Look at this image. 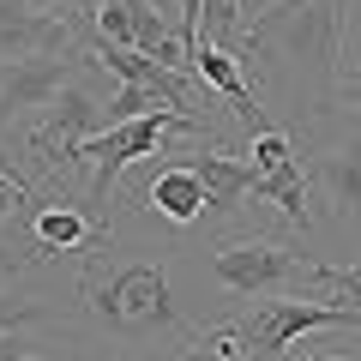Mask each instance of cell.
I'll use <instances>...</instances> for the list:
<instances>
[{
	"label": "cell",
	"instance_id": "obj_1",
	"mask_svg": "<svg viewBox=\"0 0 361 361\" xmlns=\"http://www.w3.org/2000/svg\"><path fill=\"white\" fill-rule=\"evenodd\" d=\"M343 13L349 0H271L241 30V66H259L265 109L307 121L343 97Z\"/></svg>",
	"mask_w": 361,
	"mask_h": 361
},
{
	"label": "cell",
	"instance_id": "obj_2",
	"mask_svg": "<svg viewBox=\"0 0 361 361\" xmlns=\"http://www.w3.org/2000/svg\"><path fill=\"white\" fill-rule=\"evenodd\" d=\"M211 271L235 301H265V295H325L331 289V265L307 259L301 247L277 241V235H229L211 247Z\"/></svg>",
	"mask_w": 361,
	"mask_h": 361
},
{
	"label": "cell",
	"instance_id": "obj_3",
	"mask_svg": "<svg viewBox=\"0 0 361 361\" xmlns=\"http://www.w3.org/2000/svg\"><path fill=\"white\" fill-rule=\"evenodd\" d=\"M78 295L109 331H187L193 337V325L180 319L175 295H169L163 265H121V271H109V283L78 277Z\"/></svg>",
	"mask_w": 361,
	"mask_h": 361
},
{
	"label": "cell",
	"instance_id": "obj_4",
	"mask_svg": "<svg viewBox=\"0 0 361 361\" xmlns=\"http://www.w3.org/2000/svg\"><path fill=\"white\" fill-rule=\"evenodd\" d=\"M235 331L253 361H289V349L307 331H361V307H343L325 295H265L253 301V313L235 319Z\"/></svg>",
	"mask_w": 361,
	"mask_h": 361
},
{
	"label": "cell",
	"instance_id": "obj_5",
	"mask_svg": "<svg viewBox=\"0 0 361 361\" xmlns=\"http://www.w3.org/2000/svg\"><path fill=\"white\" fill-rule=\"evenodd\" d=\"M97 133H109V103L85 85V78H73V85L49 103V121L30 133V151H37L42 169H73V157L85 151Z\"/></svg>",
	"mask_w": 361,
	"mask_h": 361
},
{
	"label": "cell",
	"instance_id": "obj_6",
	"mask_svg": "<svg viewBox=\"0 0 361 361\" xmlns=\"http://www.w3.org/2000/svg\"><path fill=\"white\" fill-rule=\"evenodd\" d=\"M85 73V49L66 54H30V61H0V127H18L25 115L49 109L73 78Z\"/></svg>",
	"mask_w": 361,
	"mask_h": 361
},
{
	"label": "cell",
	"instance_id": "obj_7",
	"mask_svg": "<svg viewBox=\"0 0 361 361\" xmlns=\"http://www.w3.org/2000/svg\"><path fill=\"white\" fill-rule=\"evenodd\" d=\"M66 49H85L73 37V25L30 0H0V61H30V54H66ZM90 54V49H85Z\"/></svg>",
	"mask_w": 361,
	"mask_h": 361
},
{
	"label": "cell",
	"instance_id": "obj_8",
	"mask_svg": "<svg viewBox=\"0 0 361 361\" xmlns=\"http://www.w3.org/2000/svg\"><path fill=\"white\" fill-rule=\"evenodd\" d=\"M145 211L163 217V223H175V229H187V223L205 217V175L193 169L187 151H169V163L151 169V180H145Z\"/></svg>",
	"mask_w": 361,
	"mask_h": 361
},
{
	"label": "cell",
	"instance_id": "obj_9",
	"mask_svg": "<svg viewBox=\"0 0 361 361\" xmlns=\"http://www.w3.org/2000/svg\"><path fill=\"white\" fill-rule=\"evenodd\" d=\"M115 241V223H97L85 205H66V199H37V253H78L97 259Z\"/></svg>",
	"mask_w": 361,
	"mask_h": 361
},
{
	"label": "cell",
	"instance_id": "obj_10",
	"mask_svg": "<svg viewBox=\"0 0 361 361\" xmlns=\"http://www.w3.org/2000/svg\"><path fill=\"white\" fill-rule=\"evenodd\" d=\"M193 169L205 175V217L211 223H229L247 211V199H253V163L235 151H193Z\"/></svg>",
	"mask_w": 361,
	"mask_h": 361
},
{
	"label": "cell",
	"instance_id": "obj_11",
	"mask_svg": "<svg viewBox=\"0 0 361 361\" xmlns=\"http://www.w3.org/2000/svg\"><path fill=\"white\" fill-rule=\"evenodd\" d=\"M90 61L97 66H109V73L121 78V85H151V90H163L169 103L175 109H187V85H193V78L187 73H175V66H163L157 61V54H145V49H133V42H90ZM187 115H193V109H187Z\"/></svg>",
	"mask_w": 361,
	"mask_h": 361
},
{
	"label": "cell",
	"instance_id": "obj_12",
	"mask_svg": "<svg viewBox=\"0 0 361 361\" xmlns=\"http://www.w3.org/2000/svg\"><path fill=\"white\" fill-rule=\"evenodd\" d=\"M307 175H313V193H319L337 217H355V223H361V145L319 151Z\"/></svg>",
	"mask_w": 361,
	"mask_h": 361
},
{
	"label": "cell",
	"instance_id": "obj_13",
	"mask_svg": "<svg viewBox=\"0 0 361 361\" xmlns=\"http://www.w3.org/2000/svg\"><path fill=\"white\" fill-rule=\"evenodd\" d=\"M241 13H247V0H205V25H199V37H211V42H223V49H235L241 54Z\"/></svg>",
	"mask_w": 361,
	"mask_h": 361
},
{
	"label": "cell",
	"instance_id": "obj_14",
	"mask_svg": "<svg viewBox=\"0 0 361 361\" xmlns=\"http://www.w3.org/2000/svg\"><path fill=\"white\" fill-rule=\"evenodd\" d=\"M157 109H175L163 97V90H151V85H121L115 97H109V127L115 121H139V115H157Z\"/></svg>",
	"mask_w": 361,
	"mask_h": 361
},
{
	"label": "cell",
	"instance_id": "obj_15",
	"mask_svg": "<svg viewBox=\"0 0 361 361\" xmlns=\"http://www.w3.org/2000/svg\"><path fill=\"white\" fill-rule=\"evenodd\" d=\"M49 319H61V307H49L37 295H0V337L18 331V325H49Z\"/></svg>",
	"mask_w": 361,
	"mask_h": 361
},
{
	"label": "cell",
	"instance_id": "obj_16",
	"mask_svg": "<svg viewBox=\"0 0 361 361\" xmlns=\"http://www.w3.org/2000/svg\"><path fill=\"white\" fill-rule=\"evenodd\" d=\"M331 301H343V307H361V259L349 271H331V289H325Z\"/></svg>",
	"mask_w": 361,
	"mask_h": 361
},
{
	"label": "cell",
	"instance_id": "obj_17",
	"mask_svg": "<svg viewBox=\"0 0 361 361\" xmlns=\"http://www.w3.org/2000/svg\"><path fill=\"white\" fill-rule=\"evenodd\" d=\"M0 361H42V349H37V343H25V337H13V331H6V337H0Z\"/></svg>",
	"mask_w": 361,
	"mask_h": 361
},
{
	"label": "cell",
	"instance_id": "obj_18",
	"mask_svg": "<svg viewBox=\"0 0 361 361\" xmlns=\"http://www.w3.org/2000/svg\"><path fill=\"white\" fill-rule=\"evenodd\" d=\"M289 361H361V355H337V349H313V343H295Z\"/></svg>",
	"mask_w": 361,
	"mask_h": 361
},
{
	"label": "cell",
	"instance_id": "obj_19",
	"mask_svg": "<svg viewBox=\"0 0 361 361\" xmlns=\"http://www.w3.org/2000/svg\"><path fill=\"white\" fill-rule=\"evenodd\" d=\"M343 97H349V103H355V109H361V66H355V73H349V78H343Z\"/></svg>",
	"mask_w": 361,
	"mask_h": 361
},
{
	"label": "cell",
	"instance_id": "obj_20",
	"mask_svg": "<svg viewBox=\"0 0 361 361\" xmlns=\"http://www.w3.org/2000/svg\"><path fill=\"white\" fill-rule=\"evenodd\" d=\"M247 6H259V13H265V6H271V0H247Z\"/></svg>",
	"mask_w": 361,
	"mask_h": 361
},
{
	"label": "cell",
	"instance_id": "obj_21",
	"mask_svg": "<svg viewBox=\"0 0 361 361\" xmlns=\"http://www.w3.org/2000/svg\"><path fill=\"white\" fill-rule=\"evenodd\" d=\"M42 361H54V355H42Z\"/></svg>",
	"mask_w": 361,
	"mask_h": 361
}]
</instances>
